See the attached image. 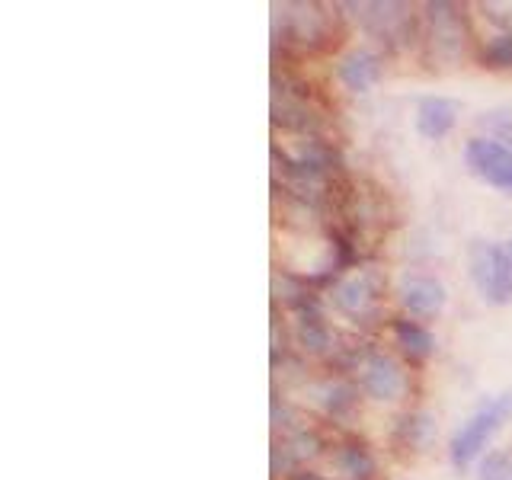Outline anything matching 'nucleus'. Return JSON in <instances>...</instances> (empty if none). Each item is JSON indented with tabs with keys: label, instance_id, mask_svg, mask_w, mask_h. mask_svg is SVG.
Segmentation results:
<instances>
[{
	"label": "nucleus",
	"instance_id": "f257e3e1",
	"mask_svg": "<svg viewBox=\"0 0 512 480\" xmlns=\"http://www.w3.org/2000/svg\"><path fill=\"white\" fill-rule=\"evenodd\" d=\"M509 416H512V391L487 397L484 404H480L468 420L452 432V442H448V461H452V468L458 474H464L471 464H477L480 458H484L490 439L503 429V423L509 420Z\"/></svg>",
	"mask_w": 512,
	"mask_h": 480
},
{
	"label": "nucleus",
	"instance_id": "f03ea898",
	"mask_svg": "<svg viewBox=\"0 0 512 480\" xmlns=\"http://www.w3.org/2000/svg\"><path fill=\"white\" fill-rule=\"evenodd\" d=\"M468 276L477 295L493 308L512 304V263L506 247L493 244V240H474L468 250Z\"/></svg>",
	"mask_w": 512,
	"mask_h": 480
},
{
	"label": "nucleus",
	"instance_id": "7ed1b4c3",
	"mask_svg": "<svg viewBox=\"0 0 512 480\" xmlns=\"http://www.w3.org/2000/svg\"><path fill=\"white\" fill-rule=\"evenodd\" d=\"M464 164L477 176L480 183L493 189H503L512 196V148L506 144L477 135L464 144Z\"/></svg>",
	"mask_w": 512,
	"mask_h": 480
},
{
	"label": "nucleus",
	"instance_id": "20e7f679",
	"mask_svg": "<svg viewBox=\"0 0 512 480\" xmlns=\"http://www.w3.org/2000/svg\"><path fill=\"white\" fill-rule=\"evenodd\" d=\"M276 26L282 23V39L301 48H320L330 36L327 13L317 4H282L276 7Z\"/></svg>",
	"mask_w": 512,
	"mask_h": 480
},
{
	"label": "nucleus",
	"instance_id": "39448f33",
	"mask_svg": "<svg viewBox=\"0 0 512 480\" xmlns=\"http://www.w3.org/2000/svg\"><path fill=\"white\" fill-rule=\"evenodd\" d=\"M426 23H429V42L432 52L445 61H458L464 52V16L458 13L455 4H445V0H436V4H426Z\"/></svg>",
	"mask_w": 512,
	"mask_h": 480
},
{
	"label": "nucleus",
	"instance_id": "423d86ee",
	"mask_svg": "<svg viewBox=\"0 0 512 480\" xmlns=\"http://www.w3.org/2000/svg\"><path fill=\"white\" fill-rule=\"evenodd\" d=\"M381 288H384V282H381L378 272L365 269V272H359V276H352V279L336 285L333 288V301H336V308H340L343 314L365 317V314L375 311Z\"/></svg>",
	"mask_w": 512,
	"mask_h": 480
},
{
	"label": "nucleus",
	"instance_id": "0eeeda50",
	"mask_svg": "<svg viewBox=\"0 0 512 480\" xmlns=\"http://www.w3.org/2000/svg\"><path fill=\"white\" fill-rule=\"evenodd\" d=\"M445 285L432 276H404L397 288V301L413 317H436L445 308Z\"/></svg>",
	"mask_w": 512,
	"mask_h": 480
},
{
	"label": "nucleus",
	"instance_id": "6e6552de",
	"mask_svg": "<svg viewBox=\"0 0 512 480\" xmlns=\"http://www.w3.org/2000/svg\"><path fill=\"white\" fill-rule=\"evenodd\" d=\"M349 10H356V20L378 39H404L410 26L407 4H349Z\"/></svg>",
	"mask_w": 512,
	"mask_h": 480
},
{
	"label": "nucleus",
	"instance_id": "1a4fd4ad",
	"mask_svg": "<svg viewBox=\"0 0 512 480\" xmlns=\"http://www.w3.org/2000/svg\"><path fill=\"white\" fill-rule=\"evenodd\" d=\"M381 55L372 48H352L336 64V80L349 90V93H368L378 80H381Z\"/></svg>",
	"mask_w": 512,
	"mask_h": 480
},
{
	"label": "nucleus",
	"instance_id": "9d476101",
	"mask_svg": "<svg viewBox=\"0 0 512 480\" xmlns=\"http://www.w3.org/2000/svg\"><path fill=\"white\" fill-rule=\"evenodd\" d=\"M362 391L372 400H397L404 394V372H400L391 356L372 352L362 362Z\"/></svg>",
	"mask_w": 512,
	"mask_h": 480
},
{
	"label": "nucleus",
	"instance_id": "9b49d317",
	"mask_svg": "<svg viewBox=\"0 0 512 480\" xmlns=\"http://www.w3.org/2000/svg\"><path fill=\"white\" fill-rule=\"evenodd\" d=\"M458 122V103L445 96H426L416 106V132L426 141H442Z\"/></svg>",
	"mask_w": 512,
	"mask_h": 480
},
{
	"label": "nucleus",
	"instance_id": "f8f14e48",
	"mask_svg": "<svg viewBox=\"0 0 512 480\" xmlns=\"http://www.w3.org/2000/svg\"><path fill=\"white\" fill-rule=\"evenodd\" d=\"M394 439H397V445L410 448V452H426L432 439H436V420H432V413H426V410L400 416Z\"/></svg>",
	"mask_w": 512,
	"mask_h": 480
},
{
	"label": "nucleus",
	"instance_id": "ddd939ff",
	"mask_svg": "<svg viewBox=\"0 0 512 480\" xmlns=\"http://www.w3.org/2000/svg\"><path fill=\"white\" fill-rule=\"evenodd\" d=\"M394 336L410 359H426L436 352V336L416 324V320H394Z\"/></svg>",
	"mask_w": 512,
	"mask_h": 480
},
{
	"label": "nucleus",
	"instance_id": "4468645a",
	"mask_svg": "<svg viewBox=\"0 0 512 480\" xmlns=\"http://www.w3.org/2000/svg\"><path fill=\"white\" fill-rule=\"evenodd\" d=\"M298 343L301 349H308V352H327L330 349V330L324 324V317H320L317 308H308V311H298Z\"/></svg>",
	"mask_w": 512,
	"mask_h": 480
},
{
	"label": "nucleus",
	"instance_id": "2eb2a0df",
	"mask_svg": "<svg viewBox=\"0 0 512 480\" xmlns=\"http://www.w3.org/2000/svg\"><path fill=\"white\" fill-rule=\"evenodd\" d=\"M336 468L346 480H372L375 477V458L362 445H343L336 452Z\"/></svg>",
	"mask_w": 512,
	"mask_h": 480
},
{
	"label": "nucleus",
	"instance_id": "dca6fc26",
	"mask_svg": "<svg viewBox=\"0 0 512 480\" xmlns=\"http://www.w3.org/2000/svg\"><path fill=\"white\" fill-rule=\"evenodd\" d=\"M317 452H320V439L314 436V432L301 429V432H295V436L282 445V452L276 448V452H272V455H282V468H288V464H292V461L314 458Z\"/></svg>",
	"mask_w": 512,
	"mask_h": 480
},
{
	"label": "nucleus",
	"instance_id": "f3484780",
	"mask_svg": "<svg viewBox=\"0 0 512 480\" xmlns=\"http://www.w3.org/2000/svg\"><path fill=\"white\" fill-rule=\"evenodd\" d=\"M480 61H484L487 68L509 71L512 68V32H500V36H493L484 45V52H480Z\"/></svg>",
	"mask_w": 512,
	"mask_h": 480
},
{
	"label": "nucleus",
	"instance_id": "a211bd4d",
	"mask_svg": "<svg viewBox=\"0 0 512 480\" xmlns=\"http://www.w3.org/2000/svg\"><path fill=\"white\" fill-rule=\"evenodd\" d=\"M324 410L333 420H346L356 410V391L349 384H330V388H324Z\"/></svg>",
	"mask_w": 512,
	"mask_h": 480
},
{
	"label": "nucleus",
	"instance_id": "6ab92c4d",
	"mask_svg": "<svg viewBox=\"0 0 512 480\" xmlns=\"http://www.w3.org/2000/svg\"><path fill=\"white\" fill-rule=\"evenodd\" d=\"M512 477V455L487 452L477 461V480H509Z\"/></svg>",
	"mask_w": 512,
	"mask_h": 480
},
{
	"label": "nucleus",
	"instance_id": "aec40b11",
	"mask_svg": "<svg viewBox=\"0 0 512 480\" xmlns=\"http://www.w3.org/2000/svg\"><path fill=\"white\" fill-rule=\"evenodd\" d=\"M480 125H484L487 132L493 135V141H500V144H506V148H512V112H506V109L484 112Z\"/></svg>",
	"mask_w": 512,
	"mask_h": 480
},
{
	"label": "nucleus",
	"instance_id": "412c9836",
	"mask_svg": "<svg viewBox=\"0 0 512 480\" xmlns=\"http://www.w3.org/2000/svg\"><path fill=\"white\" fill-rule=\"evenodd\" d=\"M292 480H324V477H320V474H314V471H298Z\"/></svg>",
	"mask_w": 512,
	"mask_h": 480
},
{
	"label": "nucleus",
	"instance_id": "4be33fe9",
	"mask_svg": "<svg viewBox=\"0 0 512 480\" xmlns=\"http://www.w3.org/2000/svg\"><path fill=\"white\" fill-rule=\"evenodd\" d=\"M506 253H509V263H512V237H509V244H506Z\"/></svg>",
	"mask_w": 512,
	"mask_h": 480
},
{
	"label": "nucleus",
	"instance_id": "5701e85b",
	"mask_svg": "<svg viewBox=\"0 0 512 480\" xmlns=\"http://www.w3.org/2000/svg\"><path fill=\"white\" fill-rule=\"evenodd\" d=\"M509 480H512V477H509Z\"/></svg>",
	"mask_w": 512,
	"mask_h": 480
}]
</instances>
